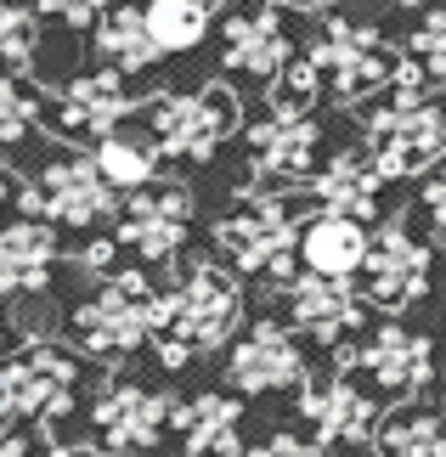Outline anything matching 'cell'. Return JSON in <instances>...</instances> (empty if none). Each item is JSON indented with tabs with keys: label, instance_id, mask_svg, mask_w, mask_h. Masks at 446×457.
Returning <instances> with one entry per match:
<instances>
[{
	"label": "cell",
	"instance_id": "obj_5",
	"mask_svg": "<svg viewBox=\"0 0 446 457\" xmlns=\"http://www.w3.org/2000/svg\"><path fill=\"white\" fill-rule=\"evenodd\" d=\"M215 249L231 260L238 271H260L277 277V288L289 283L294 260H299V226L289 220V209L277 198H243L238 209H226L215 220Z\"/></svg>",
	"mask_w": 446,
	"mask_h": 457
},
{
	"label": "cell",
	"instance_id": "obj_8",
	"mask_svg": "<svg viewBox=\"0 0 446 457\" xmlns=\"http://www.w3.org/2000/svg\"><path fill=\"white\" fill-rule=\"evenodd\" d=\"M311 62L323 68V79L333 85L339 102H362L373 91H384L401 68V57L384 46V34L367 23H328L323 40L311 46Z\"/></svg>",
	"mask_w": 446,
	"mask_h": 457
},
{
	"label": "cell",
	"instance_id": "obj_15",
	"mask_svg": "<svg viewBox=\"0 0 446 457\" xmlns=\"http://www.w3.org/2000/svg\"><path fill=\"white\" fill-rule=\"evenodd\" d=\"M299 418L311 424L316 441L328 446H362L373 429H379V407L367 401V390H356L350 373H339L328 384H306L299 395Z\"/></svg>",
	"mask_w": 446,
	"mask_h": 457
},
{
	"label": "cell",
	"instance_id": "obj_10",
	"mask_svg": "<svg viewBox=\"0 0 446 457\" xmlns=\"http://www.w3.org/2000/svg\"><path fill=\"white\" fill-rule=\"evenodd\" d=\"M339 373H367L390 395H418L424 384L435 378V350H430L424 333L401 328V322H384L367 345L339 350Z\"/></svg>",
	"mask_w": 446,
	"mask_h": 457
},
{
	"label": "cell",
	"instance_id": "obj_24",
	"mask_svg": "<svg viewBox=\"0 0 446 457\" xmlns=\"http://www.w3.org/2000/svg\"><path fill=\"white\" fill-rule=\"evenodd\" d=\"M373 452L379 457H446V424L430 412H390L373 429Z\"/></svg>",
	"mask_w": 446,
	"mask_h": 457
},
{
	"label": "cell",
	"instance_id": "obj_22",
	"mask_svg": "<svg viewBox=\"0 0 446 457\" xmlns=\"http://www.w3.org/2000/svg\"><path fill=\"white\" fill-rule=\"evenodd\" d=\"M175 429H181V457H248L238 441V407L226 395L181 401Z\"/></svg>",
	"mask_w": 446,
	"mask_h": 457
},
{
	"label": "cell",
	"instance_id": "obj_30",
	"mask_svg": "<svg viewBox=\"0 0 446 457\" xmlns=\"http://www.w3.org/2000/svg\"><path fill=\"white\" fill-rule=\"evenodd\" d=\"M413 57L430 68V79H446V6L430 12V17L418 23V34H413Z\"/></svg>",
	"mask_w": 446,
	"mask_h": 457
},
{
	"label": "cell",
	"instance_id": "obj_23",
	"mask_svg": "<svg viewBox=\"0 0 446 457\" xmlns=\"http://www.w3.org/2000/svg\"><path fill=\"white\" fill-rule=\"evenodd\" d=\"M97 51L119 74H141V68H153L164 57V46L147 29V12H136V6H108V17L97 23Z\"/></svg>",
	"mask_w": 446,
	"mask_h": 457
},
{
	"label": "cell",
	"instance_id": "obj_29",
	"mask_svg": "<svg viewBox=\"0 0 446 457\" xmlns=\"http://www.w3.org/2000/svg\"><path fill=\"white\" fill-rule=\"evenodd\" d=\"M29 57H34V17L0 0V68H29Z\"/></svg>",
	"mask_w": 446,
	"mask_h": 457
},
{
	"label": "cell",
	"instance_id": "obj_25",
	"mask_svg": "<svg viewBox=\"0 0 446 457\" xmlns=\"http://www.w3.org/2000/svg\"><path fill=\"white\" fill-rule=\"evenodd\" d=\"M97 164H102V175H108V181L119 187V192H141L158 175V158H164V147L158 142H141V136H102L97 142Z\"/></svg>",
	"mask_w": 446,
	"mask_h": 457
},
{
	"label": "cell",
	"instance_id": "obj_21",
	"mask_svg": "<svg viewBox=\"0 0 446 457\" xmlns=\"http://www.w3.org/2000/svg\"><path fill=\"white\" fill-rule=\"evenodd\" d=\"M316 198H323V209H333V215H356L367 220L373 209H379V187H384V170L373 164V153H333L323 175H311Z\"/></svg>",
	"mask_w": 446,
	"mask_h": 457
},
{
	"label": "cell",
	"instance_id": "obj_38",
	"mask_svg": "<svg viewBox=\"0 0 446 457\" xmlns=\"http://www.w3.org/2000/svg\"><path fill=\"white\" fill-rule=\"evenodd\" d=\"M294 12H328V6H339V0H289Z\"/></svg>",
	"mask_w": 446,
	"mask_h": 457
},
{
	"label": "cell",
	"instance_id": "obj_13",
	"mask_svg": "<svg viewBox=\"0 0 446 457\" xmlns=\"http://www.w3.org/2000/svg\"><path fill=\"white\" fill-rule=\"evenodd\" d=\"M187 226H192V198L181 187H141L124 204L114 237L124 249H136L141 260H170L187 243Z\"/></svg>",
	"mask_w": 446,
	"mask_h": 457
},
{
	"label": "cell",
	"instance_id": "obj_20",
	"mask_svg": "<svg viewBox=\"0 0 446 457\" xmlns=\"http://www.w3.org/2000/svg\"><path fill=\"white\" fill-rule=\"evenodd\" d=\"M373 249L367 226L356 215H333L323 209L316 220L299 226V260H306V271H328V277H356L362 271V260Z\"/></svg>",
	"mask_w": 446,
	"mask_h": 457
},
{
	"label": "cell",
	"instance_id": "obj_41",
	"mask_svg": "<svg viewBox=\"0 0 446 457\" xmlns=\"http://www.w3.org/2000/svg\"><path fill=\"white\" fill-rule=\"evenodd\" d=\"M441 407H446V390H441Z\"/></svg>",
	"mask_w": 446,
	"mask_h": 457
},
{
	"label": "cell",
	"instance_id": "obj_16",
	"mask_svg": "<svg viewBox=\"0 0 446 457\" xmlns=\"http://www.w3.org/2000/svg\"><path fill=\"white\" fill-rule=\"evenodd\" d=\"M248 164H255L260 181L272 187H289V181H306L311 164H316V119H277L265 113L255 130H248Z\"/></svg>",
	"mask_w": 446,
	"mask_h": 457
},
{
	"label": "cell",
	"instance_id": "obj_2",
	"mask_svg": "<svg viewBox=\"0 0 446 457\" xmlns=\"http://www.w3.org/2000/svg\"><path fill=\"white\" fill-rule=\"evenodd\" d=\"M181 401L141 390V384H102V395L91 401V429L97 441L119 457H181V429H175Z\"/></svg>",
	"mask_w": 446,
	"mask_h": 457
},
{
	"label": "cell",
	"instance_id": "obj_26",
	"mask_svg": "<svg viewBox=\"0 0 446 457\" xmlns=\"http://www.w3.org/2000/svg\"><path fill=\"white\" fill-rule=\"evenodd\" d=\"M209 12L204 0H147V29L164 51H192L209 34Z\"/></svg>",
	"mask_w": 446,
	"mask_h": 457
},
{
	"label": "cell",
	"instance_id": "obj_31",
	"mask_svg": "<svg viewBox=\"0 0 446 457\" xmlns=\"http://www.w3.org/2000/svg\"><path fill=\"white\" fill-rule=\"evenodd\" d=\"M40 12L63 17V23H74V29H91V23L108 17V0H40Z\"/></svg>",
	"mask_w": 446,
	"mask_h": 457
},
{
	"label": "cell",
	"instance_id": "obj_3",
	"mask_svg": "<svg viewBox=\"0 0 446 457\" xmlns=\"http://www.w3.org/2000/svg\"><path fill=\"white\" fill-rule=\"evenodd\" d=\"M153 316H158V294L141 271H114L91 300H85L68 322H74V339L85 356L119 361L141 350V339H153Z\"/></svg>",
	"mask_w": 446,
	"mask_h": 457
},
{
	"label": "cell",
	"instance_id": "obj_19",
	"mask_svg": "<svg viewBox=\"0 0 446 457\" xmlns=\"http://www.w3.org/2000/svg\"><path fill=\"white\" fill-rule=\"evenodd\" d=\"M51 266H57V237H51L46 220L29 215L17 226H0V300L46 288Z\"/></svg>",
	"mask_w": 446,
	"mask_h": 457
},
{
	"label": "cell",
	"instance_id": "obj_1",
	"mask_svg": "<svg viewBox=\"0 0 446 457\" xmlns=\"http://www.w3.org/2000/svg\"><path fill=\"white\" fill-rule=\"evenodd\" d=\"M243 322V288L231 283L221 266H187V277L170 294H158L153 316V350L164 367H187L204 350H221Z\"/></svg>",
	"mask_w": 446,
	"mask_h": 457
},
{
	"label": "cell",
	"instance_id": "obj_6",
	"mask_svg": "<svg viewBox=\"0 0 446 457\" xmlns=\"http://www.w3.org/2000/svg\"><path fill=\"white\" fill-rule=\"evenodd\" d=\"M17 204L29 209L34 220H57V226H85V232H97V226L119 220V187L102 175L97 158H57V164H46V175L34 187L17 192Z\"/></svg>",
	"mask_w": 446,
	"mask_h": 457
},
{
	"label": "cell",
	"instance_id": "obj_4",
	"mask_svg": "<svg viewBox=\"0 0 446 457\" xmlns=\"http://www.w3.org/2000/svg\"><path fill=\"white\" fill-rule=\"evenodd\" d=\"M367 153L384 170V181L424 175L446 158V108L430 96H396L390 108L367 113Z\"/></svg>",
	"mask_w": 446,
	"mask_h": 457
},
{
	"label": "cell",
	"instance_id": "obj_39",
	"mask_svg": "<svg viewBox=\"0 0 446 457\" xmlns=\"http://www.w3.org/2000/svg\"><path fill=\"white\" fill-rule=\"evenodd\" d=\"M46 457H80V452H74V446H51Z\"/></svg>",
	"mask_w": 446,
	"mask_h": 457
},
{
	"label": "cell",
	"instance_id": "obj_7",
	"mask_svg": "<svg viewBox=\"0 0 446 457\" xmlns=\"http://www.w3.org/2000/svg\"><path fill=\"white\" fill-rule=\"evenodd\" d=\"M153 142L164 147V158L181 164H204L215 158L221 142L238 130V96L226 85H204V91H170L153 102Z\"/></svg>",
	"mask_w": 446,
	"mask_h": 457
},
{
	"label": "cell",
	"instance_id": "obj_18",
	"mask_svg": "<svg viewBox=\"0 0 446 457\" xmlns=\"http://www.w3.org/2000/svg\"><path fill=\"white\" fill-rule=\"evenodd\" d=\"M130 108H136V96L124 91V74L119 68H102V74H80L74 85L63 91V102H57V119L74 136H114L124 119H130Z\"/></svg>",
	"mask_w": 446,
	"mask_h": 457
},
{
	"label": "cell",
	"instance_id": "obj_32",
	"mask_svg": "<svg viewBox=\"0 0 446 457\" xmlns=\"http://www.w3.org/2000/svg\"><path fill=\"white\" fill-rule=\"evenodd\" d=\"M424 215H430L441 232H446V158L435 164V175L424 181Z\"/></svg>",
	"mask_w": 446,
	"mask_h": 457
},
{
	"label": "cell",
	"instance_id": "obj_40",
	"mask_svg": "<svg viewBox=\"0 0 446 457\" xmlns=\"http://www.w3.org/2000/svg\"><path fill=\"white\" fill-rule=\"evenodd\" d=\"M204 6H226V0H204Z\"/></svg>",
	"mask_w": 446,
	"mask_h": 457
},
{
	"label": "cell",
	"instance_id": "obj_27",
	"mask_svg": "<svg viewBox=\"0 0 446 457\" xmlns=\"http://www.w3.org/2000/svg\"><path fill=\"white\" fill-rule=\"evenodd\" d=\"M316 96H323V68L306 57V62H289L282 74H272L265 108H272L277 119H306L316 108Z\"/></svg>",
	"mask_w": 446,
	"mask_h": 457
},
{
	"label": "cell",
	"instance_id": "obj_28",
	"mask_svg": "<svg viewBox=\"0 0 446 457\" xmlns=\"http://www.w3.org/2000/svg\"><path fill=\"white\" fill-rule=\"evenodd\" d=\"M34 119H40V102H34V91L23 79L0 74V147L23 142V136L34 130Z\"/></svg>",
	"mask_w": 446,
	"mask_h": 457
},
{
	"label": "cell",
	"instance_id": "obj_14",
	"mask_svg": "<svg viewBox=\"0 0 446 457\" xmlns=\"http://www.w3.org/2000/svg\"><path fill=\"white\" fill-rule=\"evenodd\" d=\"M282 294H289V316L311 333V339H323V345H339L345 333H356L367 322L362 300H356V288H350V277L299 271V277L282 283Z\"/></svg>",
	"mask_w": 446,
	"mask_h": 457
},
{
	"label": "cell",
	"instance_id": "obj_36",
	"mask_svg": "<svg viewBox=\"0 0 446 457\" xmlns=\"http://www.w3.org/2000/svg\"><path fill=\"white\" fill-rule=\"evenodd\" d=\"M0 457H34V452H29V441H23L17 429H6V424H0Z\"/></svg>",
	"mask_w": 446,
	"mask_h": 457
},
{
	"label": "cell",
	"instance_id": "obj_34",
	"mask_svg": "<svg viewBox=\"0 0 446 457\" xmlns=\"http://www.w3.org/2000/svg\"><path fill=\"white\" fill-rule=\"evenodd\" d=\"M114 243H119V237H91V243H85V249L74 254V266H80V271H91V277H97V271H108Z\"/></svg>",
	"mask_w": 446,
	"mask_h": 457
},
{
	"label": "cell",
	"instance_id": "obj_33",
	"mask_svg": "<svg viewBox=\"0 0 446 457\" xmlns=\"http://www.w3.org/2000/svg\"><path fill=\"white\" fill-rule=\"evenodd\" d=\"M248 457H323V446L299 441V435H272V441H265V446H255Z\"/></svg>",
	"mask_w": 446,
	"mask_h": 457
},
{
	"label": "cell",
	"instance_id": "obj_37",
	"mask_svg": "<svg viewBox=\"0 0 446 457\" xmlns=\"http://www.w3.org/2000/svg\"><path fill=\"white\" fill-rule=\"evenodd\" d=\"M17 192H23V187H17V175H6V170H0V215H6V204L17 198Z\"/></svg>",
	"mask_w": 446,
	"mask_h": 457
},
{
	"label": "cell",
	"instance_id": "obj_9",
	"mask_svg": "<svg viewBox=\"0 0 446 457\" xmlns=\"http://www.w3.org/2000/svg\"><path fill=\"white\" fill-rule=\"evenodd\" d=\"M430 243L413 237V226L407 220H384L379 232H373V249L362 260V288H367V300L373 305H384V311H407L413 300H424L430 294Z\"/></svg>",
	"mask_w": 446,
	"mask_h": 457
},
{
	"label": "cell",
	"instance_id": "obj_11",
	"mask_svg": "<svg viewBox=\"0 0 446 457\" xmlns=\"http://www.w3.org/2000/svg\"><path fill=\"white\" fill-rule=\"evenodd\" d=\"M226 378L238 384L243 395H272V390H299L306 384V356H299V339L277 322H255L231 345L226 356Z\"/></svg>",
	"mask_w": 446,
	"mask_h": 457
},
{
	"label": "cell",
	"instance_id": "obj_17",
	"mask_svg": "<svg viewBox=\"0 0 446 457\" xmlns=\"http://www.w3.org/2000/svg\"><path fill=\"white\" fill-rule=\"evenodd\" d=\"M221 57H226L231 74H255V79L282 74V68H289V34L277 23V6H255V12L226 17Z\"/></svg>",
	"mask_w": 446,
	"mask_h": 457
},
{
	"label": "cell",
	"instance_id": "obj_35",
	"mask_svg": "<svg viewBox=\"0 0 446 457\" xmlns=\"http://www.w3.org/2000/svg\"><path fill=\"white\" fill-rule=\"evenodd\" d=\"M17 412V378H12V361L0 367V424H6V418Z\"/></svg>",
	"mask_w": 446,
	"mask_h": 457
},
{
	"label": "cell",
	"instance_id": "obj_12",
	"mask_svg": "<svg viewBox=\"0 0 446 457\" xmlns=\"http://www.w3.org/2000/svg\"><path fill=\"white\" fill-rule=\"evenodd\" d=\"M12 378H17V412L40 418V424H57V418L74 412L80 361L68 356V350L46 345V339H29L12 361Z\"/></svg>",
	"mask_w": 446,
	"mask_h": 457
}]
</instances>
